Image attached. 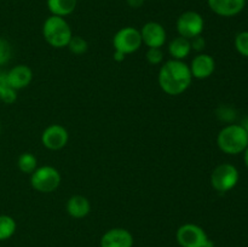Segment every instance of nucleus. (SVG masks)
I'll return each mask as SVG.
<instances>
[{"label": "nucleus", "instance_id": "a211bd4d", "mask_svg": "<svg viewBox=\"0 0 248 247\" xmlns=\"http://www.w3.org/2000/svg\"><path fill=\"white\" fill-rule=\"evenodd\" d=\"M17 167L22 173L31 174L38 169V159L33 153H22L17 159Z\"/></svg>", "mask_w": 248, "mask_h": 247}, {"label": "nucleus", "instance_id": "f03ea898", "mask_svg": "<svg viewBox=\"0 0 248 247\" xmlns=\"http://www.w3.org/2000/svg\"><path fill=\"white\" fill-rule=\"evenodd\" d=\"M217 145L225 154L239 155L248 147V135L241 125L229 124L218 133Z\"/></svg>", "mask_w": 248, "mask_h": 247}, {"label": "nucleus", "instance_id": "4468645a", "mask_svg": "<svg viewBox=\"0 0 248 247\" xmlns=\"http://www.w3.org/2000/svg\"><path fill=\"white\" fill-rule=\"evenodd\" d=\"M208 7L220 17H234L245 9L246 0H207Z\"/></svg>", "mask_w": 248, "mask_h": 247}, {"label": "nucleus", "instance_id": "f257e3e1", "mask_svg": "<svg viewBox=\"0 0 248 247\" xmlns=\"http://www.w3.org/2000/svg\"><path fill=\"white\" fill-rule=\"evenodd\" d=\"M157 82L162 91L170 96L183 94L193 82L189 64L184 61L170 60L162 63L157 74Z\"/></svg>", "mask_w": 248, "mask_h": 247}, {"label": "nucleus", "instance_id": "393cba45", "mask_svg": "<svg viewBox=\"0 0 248 247\" xmlns=\"http://www.w3.org/2000/svg\"><path fill=\"white\" fill-rule=\"evenodd\" d=\"M17 99V91L12 87H7L1 94H0V101L5 104H14Z\"/></svg>", "mask_w": 248, "mask_h": 247}, {"label": "nucleus", "instance_id": "dca6fc26", "mask_svg": "<svg viewBox=\"0 0 248 247\" xmlns=\"http://www.w3.org/2000/svg\"><path fill=\"white\" fill-rule=\"evenodd\" d=\"M167 50H169V53L172 57V60L178 61H184L193 51L191 50L190 40L179 35L170 41Z\"/></svg>", "mask_w": 248, "mask_h": 247}, {"label": "nucleus", "instance_id": "7ed1b4c3", "mask_svg": "<svg viewBox=\"0 0 248 247\" xmlns=\"http://www.w3.org/2000/svg\"><path fill=\"white\" fill-rule=\"evenodd\" d=\"M43 36L52 47L64 48L72 39L73 31L64 17L51 15L43 24Z\"/></svg>", "mask_w": 248, "mask_h": 247}, {"label": "nucleus", "instance_id": "7c9ffc66", "mask_svg": "<svg viewBox=\"0 0 248 247\" xmlns=\"http://www.w3.org/2000/svg\"><path fill=\"white\" fill-rule=\"evenodd\" d=\"M241 126H242V127L245 128V131H246V132H247V135H248V118L245 119V120H244V123L241 124Z\"/></svg>", "mask_w": 248, "mask_h": 247}, {"label": "nucleus", "instance_id": "9b49d317", "mask_svg": "<svg viewBox=\"0 0 248 247\" xmlns=\"http://www.w3.org/2000/svg\"><path fill=\"white\" fill-rule=\"evenodd\" d=\"M133 235L125 228H113L107 230L101 237V247H133Z\"/></svg>", "mask_w": 248, "mask_h": 247}, {"label": "nucleus", "instance_id": "0eeeda50", "mask_svg": "<svg viewBox=\"0 0 248 247\" xmlns=\"http://www.w3.org/2000/svg\"><path fill=\"white\" fill-rule=\"evenodd\" d=\"M143 45L142 36L140 29L133 27H124L119 29L113 38V46L115 51L125 53L126 56L130 53H135Z\"/></svg>", "mask_w": 248, "mask_h": 247}, {"label": "nucleus", "instance_id": "2eb2a0df", "mask_svg": "<svg viewBox=\"0 0 248 247\" xmlns=\"http://www.w3.org/2000/svg\"><path fill=\"white\" fill-rule=\"evenodd\" d=\"M65 210L72 218L81 219L91 212V203H90L89 199L85 196L73 195L68 199L67 203H65Z\"/></svg>", "mask_w": 248, "mask_h": 247}, {"label": "nucleus", "instance_id": "1a4fd4ad", "mask_svg": "<svg viewBox=\"0 0 248 247\" xmlns=\"http://www.w3.org/2000/svg\"><path fill=\"white\" fill-rule=\"evenodd\" d=\"M69 133L64 126L60 124H52L47 126L41 133V143L48 150H61L68 144Z\"/></svg>", "mask_w": 248, "mask_h": 247}, {"label": "nucleus", "instance_id": "4be33fe9", "mask_svg": "<svg viewBox=\"0 0 248 247\" xmlns=\"http://www.w3.org/2000/svg\"><path fill=\"white\" fill-rule=\"evenodd\" d=\"M148 63L152 65H160L164 61V52L161 48H148L145 53Z\"/></svg>", "mask_w": 248, "mask_h": 247}, {"label": "nucleus", "instance_id": "b1692460", "mask_svg": "<svg viewBox=\"0 0 248 247\" xmlns=\"http://www.w3.org/2000/svg\"><path fill=\"white\" fill-rule=\"evenodd\" d=\"M217 116L222 121L232 124V121H234L235 118H236V111H235L232 108H230V107L223 106V107H219V108H218Z\"/></svg>", "mask_w": 248, "mask_h": 247}, {"label": "nucleus", "instance_id": "6e6552de", "mask_svg": "<svg viewBox=\"0 0 248 247\" xmlns=\"http://www.w3.org/2000/svg\"><path fill=\"white\" fill-rule=\"evenodd\" d=\"M179 36L191 40L195 36L201 35L205 28L203 17L196 11H186L178 17L176 23Z\"/></svg>", "mask_w": 248, "mask_h": 247}, {"label": "nucleus", "instance_id": "a878e982", "mask_svg": "<svg viewBox=\"0 0 248 247\" xmlns=\"http://www.w3.org/2000/svg\"><path fill=\"white\" fill-rule=\"evenodd\" d=\"M190 44H191V50L201 53L206 47V39L203 38L202 34H201V35H198L195 36V38L191 39Z\"/></svg>", "mask_w": 248, "mask_h": 247}, {"label": "nucleus", "instance_id": "20e7f679", "mask_svg": "<svg viewBox=\"0 0 248 247\" xmlns=\"http://www.w3.org/2000/svg\"><path fill=\"white\" fill-rule=\"evenodd\" d=\"M176 240L181 247H215L205 229L194 223L181 225L177 229Z\"/></svg>", "mask_w": 248, "mask_h": 247}, {"label": "nucleus", "instance_id": "cd10ccee", "mask_svg": "<svg viewBox=\"0 0 248 247\" xmlns=\"http://www.w3.org/2000/svg\"><path fill=\"white\" fill-rule=\"evenodd\" d=\"M127 1V5L132 9H138V7L142 6L144 4L145 0H126Z\"/></svg>", "mask_w": 248, "mask_h": 247}, {"label": "nucleus", "instance_id": "aec40b11", "mask_svg": "<svg viewBox=\"0 0 248 247\" xmlns=\"http://www.w3.org/2000/svg\"><path fill=\"white\" fill-rule=\"evenodd\" d=\"M67 47L69 48V51L72 53L80 56L84 55V53L86 52L87 48H89V44H87V41L85 40L84 38H81V36L73 35Z\"/></svg>", "mask_w": 248, "mask_h": 247}, {"label": "nucleus", "instance_id": "bb28decb", "mask_svg": "<svg viewBox=\"0 0 248 247\" xmlns=\"http://www.w3.org/2000/svg\"><path fill=\"white\" fill-rule=\"evenodd\" d=\"M9 84H7V80H6V73H0V94L7 89Z\"/></svg>", "mask_w": 248, "mask_h": 247}, {"label": "nucleus", "instance_id": "c756f323", "mask_svg": "<svg viewBox=\"0 0 248 247\" xmlns=\"http://www.w3.org/2000/svg\"><path fill=\"white\" fill-rule=\"evenodd\" d=\"M244 161H245V165H246V167L248 169V147L244 152Z\"/></svg>", "mask_w": 248, "mask_h": 247}, {"label": "nucleus", "instance_id": "f3484780", "mask_svg": "<svg viewBox=\"0 0 248 247\" xmlns=\"http://www.w3.org/2000/svg\"><path fill=\"white\" fill-rule=\"evenodd\" d=\"M46 5L53 16L67 17L75 11L78 0H47Z\"/></svg>", "mask_w": 248, "mask_h": 247}, {"label": "nucleus", "instance_id": "6ab92c4d", "mask_svg": "<svg viewBox=\"0 0 248 247\" xmlns=\"http://www.w3.org/2000/svg\"><path fill=\"white\" fill-rule=\"evenodd\" d=\"M16 229L17 223L11 216L0 215V241H5L14 236Z\"/></svg>", "mask_w": 248, "mask_h": 247}, {"label": "nucleus", "instance_id": "c85d7f7f", "mask_svg": "<svg viewBox=\"0 0 248 247\" xmlns=\"http://www.w3.org/2000/svg\"><path fill=\"white\" fill-rule=\"evenodd\" d=\"M113 58H114V61H115V62L120 63V62H123V61H125L126 55H125V53L120 52V51H115V52H114Z\"/></svg>", "mask_w": 248, "mask_h": 247}, {"label": "nucleus", "instance_id": "5701e85b", "mask_svg": "<svg viewBox=\"0 0 248 247\" xmlns=\"http://www.w3.org/2000/svg\"><path fill=\"white\" fill-rule=\"evenodd\" d=\"M12 48L11 45L5 39H0V65H4L11 60Z\"/></svg>", "mask_w": 248, "mask_h": 247}, {"label": "nucleus", "instance_id": "ddd939ff", "mask_svg": "<svg viewBox=\"0 0 248 247\" xmlns=\"http://www.w3.org/2000/svg\"><path fill=\"white\" fill-rule=\"evenodd\" d=\"M6 80L10 87L19 91L31 85L33 80V72L26 64L15 65L6 73Z\"/></svg>", "mask_w": 248, "mask_h": 247}, {"label": "nucleus", "instance_id": "39448f33", "mask_svg": "<svg viewBox=\"0 0 248 247\" xmlns=\"http://www.w3.org/2000/svg\"><path fill=\"white\" fill-rule=\"evenodd\" d=\"M62 177L60 171L53 166H40L31 174V185L41 194L53 193L60 186Z\"/></svg>", "mask_w": 248, "mask_h": 247}, {"label": "nucleus", "instance_id": "9d476101", "mask_svg": "<svg viewBox=\"0 0 248 247\" xmlns=\"http://www.w3.org/2000/svg\"><path fill=\"white\" fill-rule=\"evenodd\" d=\"M140 31L142 43L148 48H161L167 40L166 29L159 22H147Z\"/></svg>", "mask_w": 248, "mask_h": 247}, {"label": "nucleus", "instance_id": "f8f14e48", "mask_svg": "<svg viewBox=\"0 0 248 247\" xmlns=\"http://www.w3.org/2000/svg\"><path fill=\"white\" fill-rule=\"evenodd\" d=\"M190 72L193 75V79L198 80H206L210 77H212V74L216 70V61L212 56H210L208 53H198L195 57L191 60L190 65Z\"/></svg>", "mask_w": 248, "mask_h": 247}, {"label": "nucleus", "instance_id": "412c9836", "mask_svg": "<svg viewBox=\"0 0 248 247\" xmlns=\"http://www.w3.org/2000/svg\"><path fill=\"white\" fill-rule=\"evenodd\" d=\"M235 48L244 57L248 58V31H240L236 34L234 40Z\"/></svg>", "mask_w": 248, "mask_h": 247}, {"label": "nucleus", "instance_id": "2f4dec72", "mask_svg": "<svg viewBox=\"0 0 248 247\" xmlns=\"http://www.w3.org/2000/svg\"><path fill=\"white\" fill-rule=\"evenodd\" d=\"M0 131H1V120H0Z\"/></svg>", "mask_w": 248, "mask_h": 247}, {"label": "nucleus", "instance_id": "423d86ee", "mask_svg": "<svg viewBox=\"0 0 248 247\" xmlns=\"http://www.w3.org/2000/svg\"><path fill=\"white\" fill-rule=\"evenodd\" d=\"M240 179L239 170L232 164H220L211 173V185L218 193H228L237 185Z\"/></svg>", "mask_w": 248, "mask_h": 247}]
</instances>
